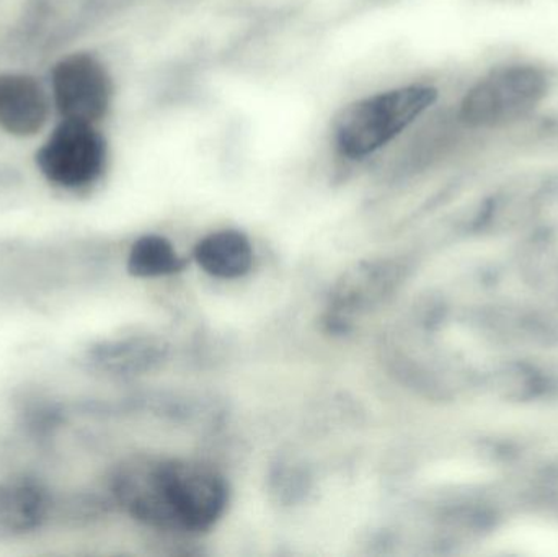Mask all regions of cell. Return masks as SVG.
<instances>
[{
    "label": "cell",
    "instance_id": "cell-1",
    "mask_svg": "<svg viewBox=\"0 0 558 557\" xmlns=\"http://www.w3.org/2000/svg\"><path fill=\"white\" fill-rule=\"evenodd\" d=\"M118 504L160 530L205 532L228 506V486L211 468L183 460H133L113 477Z\"/></svg>",
    "mask_w": 558,
    "mask_h": 557
},
{
    "label": "cell",
    "instance_id": "cell-2",
    "mask_svg": "<svg viewBox=\"0 0 558 557\" xmlns=\"http://www.w3.org/2000/svg\"><path fill=\"white\" fill-rule=\"evenodd\" d=\"M438 98L433 85L413 84L351 101L335 117V147L348 159H364L396 140Z\"/></svg>",
    "mask_w": 558,
    "mask_h": 557
},
{
    "label": "cell",
    "instance_id": "cell-3",
    "mask_svg": "<svg viewBox=\"0 0 558 557\" xmlns=\"http://www.w3.org/2000/svg\"><path fill=\"white\" fill-rule=\"evenodd\" d=\"M550 75L534 64L492 69L462 97L459 120L472 130H498L531 117L546 100Z\"/></svg>",
    "mask_w": 558,
    "mask_h": 557
},
{
    "label": "cell",
    "instance_id": "cell-4",
    "mask_svg": "<svg viewBox=\"0 0 558 557\" xmlns=\"http://www.w3.org/2000/svg\"><path fill=\"white\" fill-rule=\"evenodd\" d=\"M107 157V141L97 124L61 120L39 147L36 164L52 185L77 190L100 179Z\"/></svg>",
    "mask_w": 558,
    "mask_h": 557
},
{
    "label": "cell",
    "instance_id": "cell-5",
    "mask_svg": "<svg viewBox=\"0 0 558 557\" xmlns=\"http://www.w3.org/2000/svg\"><path fill=\"white\" fill-rule=\"evenodd\" d=\"M111 97L110 74L95 56L74 52L52 69L51 100L61 120L97 124L107 117Z\"/></svg>",
    "mask_w": 558,
    "mask_h": 557
},
{
    "label": "cell",
    "instance_id": "cell-6",
    "mask_svg": "<svg viewBox=\"0 0 558 557\" xmlns=\"http://www.w3.org/2000/svg\"><path fill=\"white\" fill-rule=\"evenodd\" d=\"M52 100L41 82L20 72H0V130L10 136H36L46 126Z\"/></svg>",
    "mask_w": 558,
    "mask_h": 557
},
{
    "label": "cell",
    "instance_id": "cell-7",
    "mask_svg": "<svg viewBox=\"0 0 558 557\" xmlns=\"http://www.w3.org/2000/svg\"><path fill=\"white\" fill-rule=\"evenodd\" d=\"M48 512V494L36 481L12 477L0 483V542L35 532Z\"/></svg>",
    "mask_w": 558,
    "mask_h": 557
},
{
    "label": "cell",
    "instance_id": "cell-8",
    "mask_svg": "<svg viewBox=\"0 0 558 557\" xmlns=\"http://www.w3.org/2000/svg\"><path fill=\"white\" fill-rule=\"evenodd\" d=\"M195 258L206 274L216 278L244 277L254 265V247L239 231H218L206 235L195 249Z\"/></svg>",
    "mask_w": 558,
    "mask_h": 557
},
{
    "label": "cell",
    "instance_id": "cell-9",
    "mask_svg": "<svg viewBox=\"0 0 558 557\" xmlns=\"http://www.w3.org/2000/svg\"><path fill=\"white\" fill-rule=\"evenodd\" d=\"M159 346L146 339L113 340L92 347L87 352L88 365L113 375L144 372L160 359Z\"/></svg>",
    "mask_w": 558,
    "mask_h": 557
},
{
    "label": "cell",
    "instance_id": "cell-10",
    "mask_svg": "<svg viewBox=\"0 0 558 557\" xmlns=\"http://www.w3.org/2000/svg\"><path fill=\"white\" fill-rule=\"evenodd\" d=\"M183 261L175 247L160 235H144L134 242L128 257V270L134 277H166L182 270Z\"/></svg>",
    "mask_w": 558,
    "mask_h": 557
}]
</instances>
